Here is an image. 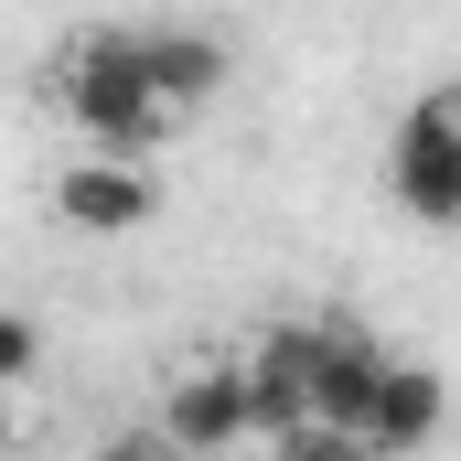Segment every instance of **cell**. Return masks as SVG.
Returning a JSON list of instances; mask_svg holds the SVG:
<instances>
[{"mask_svg":"<svg viewBox=\"0 0 461 461\" xmlns=\"http://www.w3.org/2000/svg\"><path fill=\"white\" fill-rule=\"evenodd\" d=\"M65 129L97 161H150L183 129V108H161L150 76H140V22H86L65 43Z\"/></svg>","mask_w":461,"mask_h":461,"instance_id":"obj_1","label":"cell"},{"mask_svg":"<svg viewBox=\"0 0 461 461\" xmlns=\"http://www.w3.org/2000/svg\"><path fill=\"white\" fill-rule=\"evenodd\" d=\"M386 194L419 226H461V86H429L386 140Z\"/></svg>","mask_w":461,"mask_h":461,"instance_id":"obj_2","label":"cell"},{"mask_svg":"<svg viewBox=\"0 0 461 461\" xmlns=\"http://www.w3.org/2000/svg\"><path fill=\"white\" fill-rule=\"evenodd\" d=\"M161 429H172L183 461H215V451H236V440H258V419H247V365H183L172 397H161Z\"/></svg>","mask_w":461,"mask_h":461,"instance_id":"obj_3","label":"cell"},{"mask_svg":"<svg viewBox=\"0 0 461 461\" xmlns=\"http://www.w3.org/2000/svg\"><path fill=\"white\" fill-rule=\"evenodd\" d=\"M140 76H150V97L161 108H215L226 97V76H236V54H226V32H204V22H140Z\"/></svg>","mask_w":461,"mask_h":461,"instance_id":"obj_4","label":"cell"},{"mask_svg":"<svg viewBox=\"0 0 461 461\" xmlns=\"http://www.w3.org/2000/svg\"><path fill=\"white\" fill-rule=\"evenodd\" d=\"M54 215H65L76 236H140L150 215H161V183H150L140 161H97V150H86V161L54 183Z\"/></svg>","mask_w":461,"mask_h":461,"instance_id":"obj_5","label":"cell"},{"mask_svg":"<svg viewBox=\"0 0 461 461\" xmlns=\"http://www.w3.org/2000/svg\"><path fill=\"white\" fill-rule=\"evenodd\" d=\"M440 419H451L440 365L397 354V365H386V386H375V419H365V461H408V451H429V440H440Z\"/></svg>","mask_w":461,"mask_h":461,"instance_id":"obj_6","label":"cell"},{"mask_svg":"<svg viewBox=\"0 0 461 461\" xmlns=\"http://www.w3.org/2000/svg\"><path fill=\"white\" fill-rule=\"evenodd\" d=\"M312 354H322V322H279L247 354V419H258V440H279V429L312 419Z\"/></svg>","mask_w":461,"mask_h":461,"instance_id":"obj_7","label":"cell"},{"mask_svg":"<svg viewBox=\"0 0 461 461\" xmlns=\"http://www.w3.org/2000/svg\"><path fill=\"white\" fill-rule=\"evenodd\" d=\"M386 365H397V354H375L365 333H333V322H322V354H312V419H322V429H354V440H365V419H375V386H386Z\"/></svg>","mask_w":461,"mask_h":461,"instance_id":"obj_8","label":"cell"},{"mask_svg":"<svg viewBox=\"0 0 461 461\" xmlns=\"http://www.w3.org/2000/svg\"><path fill=\"white\" fill-rule=\"evenodd\" d=\"M32 375H43V322L32 312H0V397L32 386Z\"/></svg>","mask_w":461,"mask_h":461,"instance_id":"obj_9","label":"cell"},{"mask_svg":"<svg viewBox=\"0 0 461 461\" xmlns=\"http://www.w3.org/2000/svg\"><path fill=\"white\" fill-rule=\"evenodd\" d=\"M268 461H365V440H354V429H322V419H301V429L268 440Z\"/></svg>","mask_w":461,"mask_h":461,"instance_id":"obj_10","label":"cell"},{"mask_svg":"<svg viewBox=\"0 0 461 461\" xmlns=\"http://www.w3.org/2000/svg\"><path fill=\"white\" fill-rule=\"evenodd\" d=\"M86 461H183V451H172V429L150 419V429H108V440H97Z\"/></svg>","mask_w":461,"mask_h":461,"instance_id":"obj_11","label":"cell"}]
</instances>
